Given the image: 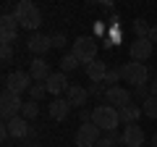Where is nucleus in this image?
<instances>
[{
    "mask_svg": "<svg viewBox=\"0 0 157 147\" xmlns=\"http://www.w3.org/2000/svg\"><path fill=\"white\" fill-rule=\"evenodd\" d=\"M13 16L18 18V24L24 29H32V32H37V26L42 24V13H39V8L32 0H21L16 6V11H13Z\"/></svg>",
    "mask_w": 157,
    "mask_h": 147,
    "instance_id": "nucleus-1",
    "label": "nucleus"
},
{
    "mask_svg": "<svg viewBox=\"0 0 157 147\" xmlns=\"http://www.w3.org/2000/svg\"><path fill=\"white\" fill-rule=\"evenodd\" d=\"M92 124L100 126L102 131H113L121 124V113H118V108H113V105H97L94 110H92Z\"/></svg>",
    "mask_w": 157,
    "mask_h": 147,
    "instance_id": "nucleus-2",
    "label": "nucleus"
},
{
    "mask_svg": "<svg viewBox=\"0 0 157 147\" xmlns=\"http://www.w3.org/2000/svg\"><path fill=\"white\" fill-rule=\"evenodd\" d=\"M21 95H16V92L11 89H3V95H0V116H3V121H11V118H18L21 116Z\"/></svg>",
    "mask_w": 157,
    "mask_h": 147,
    "instance_id": "nucleus-3",
    "label": "nucleus"
},
{
    "mask_svg": "<svg viewBox=\"0 0 157 147\" xmlns=\"http://www.w3.org/2000/svg\"><path fill=\"white\" fill-rule=\"evenodd\" d=\"M121 76H123L128 84L141 87V84H147V79H149V68H147L144 63L131 61V63H123V66H121Z\"/></svg>",
    "mask_w": 157,
    "mask_h": 147,
    "instance_id": "nucleus-4",
    "label": "nucleus"
},
{
    "mask_svg": "<svg viewBox=\"0 0 157 147\" xmlns=\"http://www.w3.org/2000/svg\"><path fill=\"white\" fill-rule=\"evenodd\" d=\"M73 55L78 58V63H94L97 61V42L92 40V37H78L76 42H73Z\"/></svg>",
    "mask_w": 157,
    "mask_h": 147,
    "instance_id": "nucleus-5",
    "label": "nucleus"
},
{
    "mask_svg": "<svg viewBox=\"0 0 157 147\" xmlns=\"http://www.w3.org/2000/svg\"><path fill=\"white\" fill-rule=\"evenodd\" d=\"M32 84H34V79H32V74H29V71H11L6 76V89L16 92V95L29 92V89H32Z\"/></svg>",
    "mask_w": 157,
    "mask_h": 147,
    "instance_id": "nucleus-6",
    "label": "nucleus"
},
{
    "mask_svg": "<svg viewBox=\"0 0 157 147\" xmlns=\"http://www.w3.org/2000/svg\"><path fill=\"white\" fill-rule=\"evenodd\" d=\"M102 139V129L94 124H81L76 129V147H97Z\"/></svg>",
    "mask_w": 157,
    "mask_h": 147,
    "instance_id": "nucleus-7",
    "label": "nucleus"
},
{
    "mask_svg": "<svg viewBox=\"0 0 157 147\" xmlns=\"http://www.w3.org/2000/svg\"><path fill=\"white\" fill-rule=\"evenodd\" d=\"M105 100H107V105H113V108H126V105H131V92L126 89V87H107V92H105Z\"/></svg>",
    "mask_w": 157,
    "mask_h": 147,
    "instance_id": "nucleus-8",
    "label": "nucleus"
},
{
    "mask_svg": "<svg viewBox=\"0 0 157 147\" xmlns=\"http://www.w3.org/2000/svg\"><path fill=\"white\" fill-rule=\"evenodd\" d=\"M45 87H47V95H52V97H60L63 92H68V76L63 71H52L50 74V79L45 81Z\"/></svg>",
    "mask_w": 157,
    "mask_h": 147,
    "instance_id": "nucleus-9",
    "label": "nucleus"
},
{
    "mask_svg": "<svg viewBox=\"0 0 157 147\" xmlns=\"http://www.w3.org/2000/svg\"><path fill=\"white\" fill-rule=\"evenodd\" d=\"M152 50H155V45L149 42V37H144V40H134V42H131V47H128L131 61H136V63H144L147 58L152 55Z\"/></svg>",
    "mask_w": 157,
    "mask_h": 147,
    "instance_id": "nucleus-10",
    "label": "nucleus"
},
{
    "mask_svg": "<svg viewBox=\"0 0 157 147\" xmlns=\"http://www.w3.org/2000/svg\"><path fill=\"white\" fill-rule=\"evenodd\" d=\"M26 47H29V50H32L37 58H42V55H45V53L52 47V37H47V34H39V32H34L32 37H29Z\"/></svg>",
    "mask_w": 157,
    "mask_h": 147,
    "instance_id": "nucleus-11",
    "label": "nucleus"
},
{
    "mask_svg": "<svg viewBox=\"0 0 157 147\" xmlns=\"http://www.w3.org/2000/svg\"><path fill=\"white\" fill-rule=\"evenodd\" d=\"M66 100H68V105L71 108H81L86 105V100H89V89L86 87H78V84H71L68 87V92H66Z\"/></svg>",
    "mask_w": 157,
    "mask_h": 147,
    "instance_id": "nucleus-12",
    "label": "nucleus"
},
{
    "mask_svg": "<svg viewBox=\"0 0 157 147\" xmlns=\"http://www.w3.org/2000/svg\"><path fill=\"white\" fill-rule=\"evenodd\" d=\"M29 74H32L34 81H47L50 74H52V68H50V63H47L45 58H34L32 66H29Z\"/></svg>",
    "mask_w": 157,
    "mask_h": 147,
    "instance_id": "nucleus-13",
    "label": "nucleus"
},
{
    "mask_svg": "<svg viewBox=\"0 0 157 147\" xmlns=\"http://www.w3.org/2000/svg\"><path fill=\"white\" fill-rule=\"evenodd\" d=\"M123 145L126 147H141L144 145V129L139 124H131L123 129Z\"/></svg>",
    "mask_w": 157,
    "mask_h": 147,
    "instance_id": "nucleus-14",
    "label": "nucleus"
},
{
    "mask_svg": "<svg viewBox=\"0 0 157 147\" xmlns=\"http://www.w3.org/2000/svg\"><path fill=\"white\" fill-rule=\"evenodd\" d=\"M29 121L26 118H21V116H18V118H11L6 124V129H8V134L13 137V139H26V134H29Z\"/></svg>",
    "mask_w": 157,
    "mask_h": 147,
    "instance_id": "nucleus-15",
    "label": "nucleus"
},
{
    "mask_svg": "<svg viewBox=\"0 0 157 147\" xmlns=\"http://www.w3.org/2000/svg\"><path fill=\"white\" fill-rule=\"evenodd\" d=\"M47 113H50V118L63 121L68 113H71V105H68V100H66V97H55V100L50 102V108H47Z\"/></svg>",
    "mask_w": 157,
    "mask_h": 147,
    "instance_id": "nucleus-16",
    "label": "nucleus"
},
{
    "mask_svg": "<svg viewBox=\"0 0 157 147\" xmlns=\"http://www.w3.org/2000/svg\"><path fill=\"white\" fill-rule=\"evenodd\" d=\"M86 76H89L92 84H105V76H107V63L102 61H94L86 66Z\"/></svg>",
    "mask_w": 157,
    "mask_h": 147,
    "instance_id": "nucleus-17",
    "label": "nucleus"
},
{
    "mask_svg": "<svg viewBox=\"0 0 157 147\" xmlns=\"http://www.w3.org/2000/svg\"><path fill=\"white\" fill-rule=\"evenodd\" d=\"M121 113V124H126V126H131V124H136V121L141 118V105H126V108H121L118 110Z\"/></svg>",
    "mask_w": 157,
    "mask_h": 147,
    "instance_id": "nucleus-18",
    "label": "nucleus"
},
{
    "mask_svg": "<svg viewBox=\"0 0 157 147\" xmlns=\"http://www.w3.org/2000/svg\"><path fill=\"white\" fill-rule=\"evenodd\" d=\"M16 26H21V24H18V18L13 16V13H3V16H0V32L16 34Z\"/></svg>",
    "mask_w": 157,
    "mask_h": 147,
    "instance_id": "nucleus-19",
    "label": "nucleus"
},
{
    "mask_svg": "<svg viewBox=\"0 0 157 147\" xmlns=\"http://www.w3.org/2000/svg\"><path fill=\"white\" fill-rule=\"evenodd\" d=\"M118 142H123V134H118V129H113V131H107V134L97 142V147H115Z\"/></svg>",
    "mask_w": 157,
    "mask_h": 147,
    "instance_id": "nucleus-20",
    "label": "nucleus"
},
{
    "mask_svg": "<svg viewBox=\"0 0 157 147\" xmlns=\"http://www.w3.org/2000/svg\"><path fill=\"white\" fill-rule=\"evenodd\" d=\"M37 116H39V102H34V100L24 102V108H21V118H26V121H34Z\"/></svg>",
    "mask_w": 157,
    "mask_h": 147,
    "instance_id": "nucleus-21",
    "label": "nucleus"
},
{
    "mask_svg": "<svg viewBox=\"0 0 157 147\" xmlns=\"http://www.w3.org/2000/svg\"><path fill=\"white\" fill-rule=\"evenodd\" d=\"M58 66H60L63 74H68V71H73V68H78V58L73 55V53H68V55L60 58V63H58Z\"/></svg>",
    "mask_w": 157,
    "mask_h": 147,
    "instance_id": "nucleus-22",
    "label": "nucleus"
},
{
    "mask_svg": "<svg viewBox=\"0 0 157 147\" xmlns=\"http://www.w3.org/2000/svg\"><path fill=\"white\" fill-rule=\"evenodd\" d=\"M141 113H144L147 118H157V97H147V100L141 102Z\"/></svg>",
    "mask_w": 157,
    "mask_h": 147,
    "instance_id": "nucleus-23",
    "label": "nucleus"
},
{
    "mask_svg": "<svg viewBox=\"0 0 157 147\" xmlns=\"http://www.w3.org/2000/svg\"><path fill=\"white\" fill-rule=\"evenodd\" d=\"M45 95H47V87L42 84V81H34V84H32V89H29V97H32L34 102H39Z\"/></svg>",
    "mask_w": 157,
    "mask_h": 147,
    "instance_id": "nucleus-24",
    "label": "nucleus"
},
{
    "mask_svg": "<svg viewBox=\"0 0 157 147\" xmlns=\"http://www.w3.org/2000/svg\"><path fill=\"white\" fill-rule=\"evenodd\" d=\"M121 79H123V76H121V66H118V68H107V76H105V84L107 87H118Z\"/></svg>",
    "mask_w": 157,
    "mask_h": 147,
    "instance_id": "nucleus-25",
    "label": "nucleus"
},
{
    "mask_svg": "<svg viewBox=\"0 0 157 147\" xmlns=\"http://www.w3.org/2000/svg\"><path fill=\"white\" fill-rule=\"evenodd\" d=\"M134 32H136V40H144V37H149V26H147L144 18H136V21H134Z\"/></svg>",
    "mask_w": 157,
    "mask_h": 147,
    "instance_id": "nucleus-26",
    "label": "nucleus"
},
{
    "mask_svg": "<svg viewBox=\"0 0 157 147\" xmlns=\"http://www.w3.org/2000/svg\"><path fill=\"white\" fill-rule=\"evenodd\" d=\"M134 95L139 97L141 102H144L147 97H152V92H149V84H141V87H134Z\"/></svg>",
    "mask_w": 157,
    "mask_h": 147,
    "instance_id": "nucleus-27",
    "label": "nucleus"
},
{
    "mask_svg": "<svg viewBox=\"0 0 157 147\" xmlns=\"http://www.w3.org/2000/svg\"><path fill=\"white\" fill-rule=\"evenodd\" d=\"M0 58H3V63H11L13 61V47L11 45H0Z\"/></svg>",
    "mask_w": 157,
    "mask_h": 147,
    "instance_id": "nucleus-28",
    "label": "nucleus"
},
{
    "mask_svg": "<svg viewBox=\"0 0 157 147\" xmlns=\"http://www.w3.org/2000/svg\"><path fill=\"white\" fill-rule=\"evenodd\" d=\"M78 118H81V124H92V110L89 108H81L78 110Z\"/></svg>",
    "mask_w": 157,
    "mask_h": 147,
    "instance_id": "nucleus-29",
    "label": "nucleus"
},
{
    "mask_svg": "<svg viewBox=\"0 0 157 147\" xmlns=\"http://www.w3.org/2000/svg\"><path fill=\"white\" fill-rule=\"evenodd\" d=\"M86 89H89V95H102V92H107L105 84H89Z\"/></svg>",
    "mask_w": 157,
    "mask_h": 147,
    "instance_id": "nucleus-30",
    "label": "nucleus"
},
{
    "mask_svg": "<svg viewBox=\"0 0 157 147\" xmlns=\"http://www.w3.org/2000/svg\"><path fill=\"white\" fill-rule=\"evenodd\" d=\"M66 45V34H52V47H63Z\"/></svg>",
    "mask_w": 157,
    "mask_h": 147,
    "instance_id": "nucleus-31",
    "label": "nucleus"
},
{
    "mask_svg": "<svg viewBox=\"0 0 157 147\" xmlns=\"http://www.w3.org/2000/svg\"><path fill=\"white\" fill-rule=\"evenodd\" d=\"M149 42H152V45L157 42V26H149Z\"/></svg>",
    "mask_w": 157,
    "mask_h": 147,
    "instance_id": "nucleus-32",
    "label": "nucleus"
},
{
    "mask_svg": "<svg viewBox=\"0 0 157 147\" xmlns=\"http://www.w3.org/2000/svg\"><path fill=\"white\" fill-rule=\"evenodd\" d=\"M8 137H11V134H8V129H6V126H3V129H0V139L6 142V139H8Z\"/></svg>",
    "mask_w": 157,
    "mask_h": 147,
    "instance_id": "nucleus-33",
    "label": "nucleus"
},
{
    "mask_svg": "<svg viewBox=\"0 0 157 147\" xmlns=\"http://www.w3.org/2000/svg\"><path fill=\"white\" fill-rule=\"evenodd\" d=\"M149 92H152V97H157V81H155V84H149Z\"/></svg>",
    "mask_w": 157,
    "mask_h": 147,
    "instance_id": "nucleus-34",
    "label": "nucleus"
},
{
    "mask_svg": "<svg viewBox=\"0 0 157 147\" xmlns=\"http://www.w3.org/2000/svg\"><path fill=\"white\" fill-rule=\"evenodd\" d=\"M152 147H157V134H152Z\"/></svg>",
    "mask_w": 157,
    "mask_h": 147,
    "instance_id": "nucleus-35",
    "label": "nucleus"
},
{
    "mask_svg": "<svg viewBox=\"0 0 157 147\" xmlns=\"http://www.w3.org/2000/svg\"><path fill=\"white\" fill-rule=\"evenodd\" d=\"M26 147H39V145H26Z\"/></svg>",
    "mask_w": 157,
    "mask_h": 147,
    "instance_id": "nucleus-36",
    "label": "nucleus"
}]
</instances>
